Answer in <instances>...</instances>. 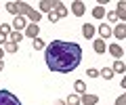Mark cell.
Returning a JSON list of instances; mask_svg holds the SVG:
<instances>
[{
    "label": "cell",
    "mask_w": 126,
    "mask_h": 105,
    "mask_svg": "<svg viewBox=\"0 0 126 105\" xmlns=\"http://www.w3.org/2000/svg\"><path fill=\"white\" fill-rule=\"evenodd\" d=\"M67 105H80V95H69L67 97Z\"/></svg>",
    "instance_id": "7402d4cb"
},
{
    "label": "cell",
    "mask_w": 126,
    "mask_h": 105,
    "mask_svg": "<svg viewBox=\"0 0 126 105\" xmlns=\"http://www.w3.org/2000/svg\"><path fill=\"white\" fill-rule=\"evenodd\" d=\"M107 19H109V21H118V15H116V11H111V13L107 15Z\"/></svg>",
    "instance_id": "83f0119b"
},
{
    "label": "cell",
    "mask_w": 126,
    "mask_h": 105,
    "mask_svg": "<svg viewBox=\"0 0 126 105\" xmlns=\"http://www.w3.org/2000/svg\"><path fill=\"white\" fill-rule=\"evenodd\" d=\"M15 6H17V15H21V17H27L32 23L40 21V11H34L27 2H15Z\"/></svg>",
    "instance_id": "7a4b0ae2"
},
{
    "label": "cell",
    "mask_w": 126,
    "mask_h": 105,
    "mask_svg": "<svg viewBox=\"0 0 126 105\" xmlns=\"http://www.w3.org/2000/svg\"><path fill=\"white\" fill-rule=\"evenodd\" d=\"M94 32H97V30H94L93 23H84V28H82V34H84V38H93V36H94Z\"/></svg>",
    "instance_id": "7c38bea8"
},
{
    "label": "cell",
    "mask_w": 126,
    "mask_h": 105,
    "mask_svg": "<svg viewBox=\"0 0 126 105\" xmlns=\"http://www.w3.org/2000/svg\"><path fill=\"white\" fill-rule=\"evenodd\" d=\"M25 28H27V21H25V17L17 15V17L13 19V30H15V32H19V30H25Z\"/></svg>",
    "instance_id": "52a82bcc"
},
{
    "label": "cell",
    "mask_w": 126,
    "mask_h": 105,
    "mask_svg": "<svg viewBox=\"0 0 126 105\" xmlns=\"http://www.w3.org/2000/svg\"><path fill=\"white\" fill-rule=\"evenodd\" d=\"M6 42H9V38H6L4 34H0V44H6Z\"/></svg>",
    "instance_id": "f1b7e54d"
},
{
    "label": "cell",
    "mask_w": 126,
    "mask_h": 105,
    "mask_svg": "<svg viewBox=\"0 0 126 105\" xmlns=\"http://www.w3.org/2000/svg\"><path fill=\"white\" fill-rule=\"evenodd\" d=\"M38 34H40V28H38V23H27V28H25V36L27 38H38Z\"/></svg>",
    "instance_id": "8992f818"
},
{
    "label": "cell",
    "mask_w": 126,
    "mask_h": 105,
    "mask_svg": "<svg viewBox=\"0 0 126 105\" xmlns=\"http://www.w3.org/2000/svg\"><path fill=\"white\" fill-rule=\"evenodd\" d=\"M4 50H6V53H17V44H15V42H6V44H4Z\"/></svg>",
    "instance_id": "cb8c5ba5"
},
{
    "label": "cell",
    "mask_w": 126,
    "mask_h": 105,
    "mask_svg": "<svg viewBox=\"0 0 126 105\" xmlns=\"http://www.w3.org/2000/svg\"><path fill=\"white\" fill-rule=\"evenodd\" d=\"M116 15H118V19H124V17H126V2H118Z\"/></svg>",
    "instance_id": "2e32d148"
},
{
    "label": "cell",
    "mask_w": 126,
    "mask_h": 105,
    "mask_svg": "<svg viewBox=\"0 0 126 105\" xmlns=\"http://www.w3.org/2000/svg\"><path fill=\"white\" fill-rule=\"evenodd\" d=\"M99 36H101V40H103V38H109L111 36V28H109V25H99Z\"/></svg>",
    "instance_id": "5bb4252c"
},
{
    "label": "cell",
    "mask_w": 126,
    "mask_h": 105,
    "mask_svg": "<svg viewBox=\"0 0 126 105\" xmlns=\"http://www.w3.org/2000/svg\"><path fill=\"white\" fill-rule=\"evenodd\" d=\"M74 90H76V95H84V92H86L84 80H76V82H74Z\"/></svg>",
    "instance_id": "4fadbf2b"
},
{
    "label": "cell",
    "mask_w": 126,
    "mask_h": 105,
    "mask_svg": "<svg viewBox=\"0 0 126 105\" xmlns=\"http://www.w3.org/2000/svg\"><path fill=\"white\" fill-rule=\"evenodd\" d=\"M9 40H11V42H15V44H19V42L23 40V36H21V32H15V30H13V32L9 34Z\"/></svg>",
    "instance_id": "e0dca14e"
},
{
    "label": "cell",
    "mask_w": 126,
    "mask_h": 105,
    "mask_svg": "<svg viewBox=\"0 0 126 105\" xmlns=\"http://www.w3.org/2000/svg\"><path fill=\"white\" fill-rule=\"evenodd\" d=\"M2 55H4V53H2V48H0V61H2Z\"/></svg>",
    "instance_id": "1f68e13d"
},
{
    "label": "cell",
    "mask_w": 126,
    "mask_h": 105,
    "mask_svg": "<svg viewBox=\"0 0 126 105\" xmlns=\"http://www.w3.org/2000/svg\"><path fill=\"white\" fill-rule=\"evenodd\" d=\"M72 13L76 15V17H82V15L86 13V4L82 2V0H74L72 2Z\"/></svg>",
    "instance_id": "277c9868"
},
{
    "label": "cell",
    "mask_w": 126,
    "mask_h": 105,
    "mask_svg": "<svg viewBox=\"0 0 126 105\" xmlns=\"http://www.w3.org/2000/svg\"><path fill=\"white\" fill-rule=\"evenodd\" d=\"M93 48H94V53H99V55H103L105 50H107V46H105V42L101 40V38H97V40L93 42Z\"/></svg>",
    "instance_id": "9c48e42d"
},
{
    "label": "cell",
    "mask_w": 126,
    "mask_h": 105,
    "mask_svg": "<svg viewBox=\"0 0 126 105\" xmlns=\"http://www.w3.org/2000/svg\"><path fill=\"white\" fill-rule=\"evenodd\" d=\"M55 13H57V17H67V6L63 4V2H59L57 9H55Z\"/></svg>",
    "instance_id": "9a60e30c"
},
{
    "label": "cell",
    "mask_w": 126,
    "mask_h": 105,
    "mask_svg": "<svg viewBox=\"0 0 126 105\" xmlns=\"http://www.w3.org/2000/svg\"><path fill=\"white\" fill-rule=\"evenodd\" d=\"M0 105H21V101L11 90H0Z\"/></svg>",
    "instance_id": "3957f363"
},
{
    "label": "cell",
    "mask_w": 126,
    "mask_h": 105,
    "mask_svg": "<svg viewBox=\"0 0 126 105\" xmlns=\"http://www.w3.org/2000/svg\"><path fill=\"white\" fill-rule=\"evenodd\" d=\"M59 0H42L40 2V11H46V13H53L55 9H57Z\"/></svg>",
    "instance_id": "5b68a950"
},
{
    "label": "cell",
    "mask_w": 126,
    "mask_h": 105,
    "mask_svg": "<svg viewBox=\"0 0 126 105\" xmlns=\"http://www.w3.org/2000/svg\"><path fill=\"white\" fill-rule=\"evenodd\" d=\"M44 61L50 67V72L59 74H69L80 65L82 61V48L76 42H65V40H53L46 46Z\"/></svg>",
    "instance_id": "6da1fadb"
},
{
    "label": "cell",
    "mask_w": 126,
    "mask_h": 105,
    "mask_svg": "<svg viewBox=\"0 0 126 105\" xmlns=\"http://www.w3.org/2000/svg\"><path fill=\"white\" fill-rule=\"evenodd\" d=\"M55 105H65V101H63V99H57V101H55Z\"/></svg>",
    "instance_id": "f546056e"
},
{
    "label": "cell",
    "mask_w": 126,
    "mask_h": 105,
    "mask_svg": "<svg viewBox=\"0 0 126 105\" xmlns=\"http://www.w3.org/2000/svg\"><path fill=\"white\" fill-rule=\"evenodd\" d=\"M99 76L105 78V80H111V78H113V72H111V67H103V69L99 72Z\"/></svg>",
    "instance_id": "d6986e66"
},
{
    "label": "cell",
    "mask_w": 126,
    "mask_h": 105,
    "mask_svg": "<svg viewBox=\"0 0 126 105\" xmlns=\"http://www.w3.org/2000/svg\"><path fill=\"white\" fill-rule=\"evenodd\" d=\"M11 32H13V28H11L9 23H2V25H0V34H4L6 38H9V34H11Z\"/></svg>",
    "instance_id": "603a6c76"
},
{
    "label": "cell",
    "mask_w": 126,
    "mask_h": 105,
    "mask_svg": "<svg viewBox=\"0 0 126 105\" xmlns=\"http://www.w3.org/2000/svg\"><path fill=\"white\" fill-rule=\"evenodd\" d=\"M32 46H34L36 50H42V48H46V44H44V40H42V38H34V40H32Z\"/></svg>",
    "instance_id": "ac0fdd59"
},
{
    "label": "cell",
    "mask_w": 126,
    "mask_h": 105,
    "mask_svg": "<svg viewBox=\"0 0 126 105\" xmlns=\"http://www.w3.org/2000/svg\"><path fill=\"white\" fill-rule=\"evenodd\" d=\"M103 15H105L103 6H94V9H93V17L94 19H103Z\"/></svg>",
    "instance_id": "ffe728a7"
},
{
    "label": "cell",
    "mask_w": 126,
    "mask_h": 105,
    "mask_svg": "<svg viewBox=\"0 0 126 105\" xmlns=\"http://www.w3.org/2000/svg\"><path fill=\"white\" fill-rule=\"evenodd\" d=\"M107 50L111 53L113 57H116V59H120V57L124 55V50H122V46H118V44H109V46H107Z\"/></svg>",
    "instance_id": "8fae6325"
},
{
    "label": "cell",
    "mask_w": 126,
    "mask_h": 105,
    "mask_svg": "<svg viewBox=\"0 0 126 105\" xmlns=\"http://www.w3.org/2000/svg\"><path fill=\"white\" fill-rule=\"evenodd\" d=\"M124 103H126V95H120L116 99V105H124Z\"/></svg>",
    "instance_id": "4316f807"
},
{
    "label": "cell",
    "mask_w": 126,
    "mask_h": 105,
    "mask_svg": "<svg viewBox=\"0 0 126 105\" xmlns=\"http://www.w3.org/2000/svg\"><path fill=\"white\" fill-rule=\"evenodd\" d=\"M48 21H50V23H57V21H59V17H57L55 11H53V13H48Z\"/></svg>",
    "instance_id": "484cf974"
},
{
    "label": "cell",
    "mask_w": 126,
    "mask_h": 105,
    "mask_svg": "<svg viewBox=\"0 0 126 105\" xmlns=\"http://www.w3.org/2000/svg\"><path fill=\"white\" fill-rule=\"evenodd\" d=\"M86 76H88V78H99V69H94V67H90L88 72H86Z\"/></svg>",
    "instance_id": "d4e9b609"
},
{
    "label": "cell",
    "mask_w": 126,
    "mask_h": 105,
    "mask_svg": "<svg viewBox=\"0 0 126 105\" xmlns=\"http://www.w3.org/2000/svg\"><path fill=\"white\" fill-rule=\"evenodd\" d=\"M2 69H4V63H2V61H0V72H2Z\"/></svg>",
    "instance_id": "4dcf8cb0"
},
{
    "label": "cell",
    "mask_w": 126,
    "mask_h": 105,
    "mask_svg": "<svg viewBox=\"0 0 126 105\" xmlns=\"http://www.w3.org/2000/svg\"><path fill=\"white\" fill-rule=\"evenodd\" d=\"M80 103L82 105H94V103H99V97L97 95H86L84 92V95L80 97Z\"/></svg>",
    "instance_id": "ba28073f"
},
{
    "label": "cell",
    "mask_w": 126,
    "mask_h": 105,
    "mask_svg": "<svg viewBox=\"0 0 126 105\" xmlns=\"http://www.w3.org/2000/svg\"><path fill=\"white\" fill-rule=\"evenodd\" d=\"M113 36H116L118 40H124L126 38V25L124 23H118V28L113 30Z\"/></svg>",
    "instance_id": "30bf717a"
},
{
    "label": "cell",
    "mask_w": 126,
    "mask_h": 105,
    "mask_svg": "<svg viewBox=\"0 0 126 105\" xmlns=\"http://www.w3.org/2000/svg\"><path fill=\"white\" fill-rule=\"evenodd\" d=\"M111 72H113V74H116V72H118V74H122V72H124V63H122L120 59H116V63H113Z\"/></svg>",
    "instance_id": "44dd1931"
}]
</instances>
